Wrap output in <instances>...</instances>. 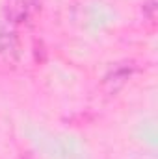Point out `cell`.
Listing matches in <instances>:
<instances>
[{
    "instance_id": "cell-2",
    "label": "cell",
    "mask_w": 158,
    "mask_h": 159,
    "mask_svg": "<svg viewBox=\"0 0 158 159\" xmlns=\"http://www.w3.org/2000/svg\"><path fill=\"white\" fill-rule=\"evenodd\" d=\"M155 2H156V0H149V2L145 4V7H143L145 11H149V19H151V20H155V9H156Z\"/></svg>"
},
{
    "instance_id": "cell-1",
    "label": "cell",
    "mask_w": 158,
    "mask_h": 159,
    "mask_svg": "<svg viewBox=\"0 0 158 159\" xmlns=\"http://www.w3.org/2000/svg\"><path fill=\"white\" fill-rule=\"evenodd\" d=\"M39 11V0H7L6 17L9 22L24 24Z\"/></svg>"
}]
</instances>
